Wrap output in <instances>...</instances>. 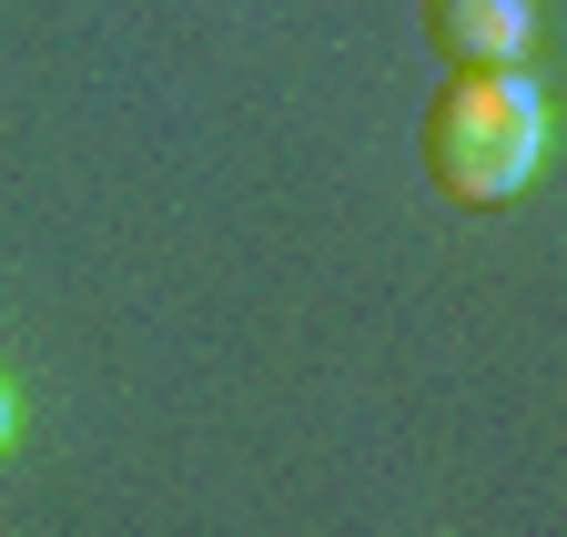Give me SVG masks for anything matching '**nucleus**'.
<instances>
[{
  "label": "nucleus",
  "instance_id": "1",
  "mask_svg": "<svg viewBox=\"0 0 567 537\" xmlns=\"http://www.w3.org/2000/svg\"><path fill=\"white\" fill-rule=\"evenodd\" d=\"M547 163V102L527 72H456L425 112V173H436L446 204L486 214V204H517Z\"/></svg>",
  "mask_w": 567,
  "mask_h": 537
},
{
  "label": "nucleus",
  "instance_id": "3",
  "mask_svg": "<svg viewBox=\"0 0 567 537\" xmlns=\"http://www.w3.org/2000/svg\"><path fill=\"white\" fill-rule=\"evenodd\" d=\"M11 436H21V395H11V375H0V456H11Z\"/></svg>",
  "mask_w": 567,
  "mask_h": 537
},
{
  "label": "nucleus",
  "instance_id": "2",
  "mask_svg": "<svg viewBox=\"0 0 567 537\" xmlns=\"http://www.w3.org/2000/svg\"><path fill=\"white\" fill-rule=\"evenodd\" d=\"M425 41H436L456 72H527L537 0H425Z\"/></svg>",
  "mask_w": 567,
  "mask_h": 537
}]
</instances>
